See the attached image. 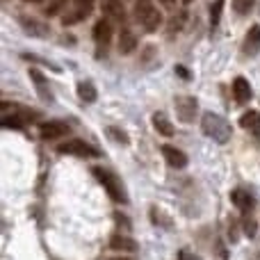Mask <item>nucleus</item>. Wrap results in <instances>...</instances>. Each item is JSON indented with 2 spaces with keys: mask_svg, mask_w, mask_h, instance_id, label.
I'll list each match as a JSON object with an SVG mask.
<instances>
[{
  "mask_svg": "<svg viewBox=\"0 0 260 260\" xmlns=\"http://www.w3.org/2000/svg\"><path fill=\"white\" fill-rule=\"evenodd\" d=\"M201 130L206 133V137H210L217 144H226L233 137V128L221 114L217 112H203L201 114Z\"/></svg>",
  "mask_w": 260,
  "mask_h": 260,
  "instance_id": "f257e3e1",
  "label": "nucleus"
},
{
  "mask_svg": "<svg viewBox=\"0 0 260 260\" xmlns=\"http://www.w3.org/2000/svg\"><path fill=\"white\" fill-rule=\"evenodd\" d=\"M135 18L142 23L146 32H155L157 27H160V21H162L160 12L153 7L151 0H137V7H135Z\"/></svg>",
  "mask_w": 260,
  "mask_h": 260,
  "instance_id": "f03ea898",
  "label": "nucleus"
},
{
  "mask_svg": "<svg viewBox=\"0 0 260 260\" xmlns=\"http://www.w3.org/2000/svg\"><path fill=\"white\" fill-rule=\"evenodd\" d=\"M94 174H96V178L101 180V185H103L105 189H108V194L114 199L117 203H128V197H126V189H123V183L117 178V176L112 174V171H105V169H94Z\"/></svg>",
  "mask_w": 260,
  "mask_h": 260,
  "instance_id": "7ed1b4c3",
  "label": "nucleus"
},
{
  "mask_svg": "<svg viewBox=\"0 0 260 260\" xmlns=\"http://www.w3.org/2000/svg\"><path fill=\"white\" fill-rule=\"evenodd\" d=\"M57 151L62 153V155H76V157H94V155H99V151H96L94 146H89L87 142H82V139H69V142L57 144Z\"/></svg>",
  "mask_w": 260,
  "mask_h": 260,
  "instance_id": "20e7f679",
  "label": "nucleus"
},
{
  "mask_svg": "<svg viewBox=\"0 0 260 260\" xmlns=\"http://www.w3.org/2000/svg\"><path fill=\"white\" fill-rule=\"evenodd\" d=\"M176 114H178V119L185 123L197 121V114H199L197 99H194V96H178V99H176Z\"/></svg>",
  "mask_w": 260,
  "mask_h": 260,
  "instance_id": "39448f33",
  "label": "nucleus"
},
{
  "mask_svg": "<svg viewBox=\"0 0 260 260\" xmlns=\"http://www.w3.org/2000/svg\"><path fill=\"white\" fill-rule=\"evenodd\" d=\"M30 80H32V87H35L37 96L46 103H53V91H50V82L46 80V76L37 69H30Z\"/></svg>",
  "mask_w": 260,
  "mask_h": 260,
  "instance_id": "423d86ee",
  "label": "nucleus"
},
{
  "mask_svg": "<svg viewBox=\"0 0 260 260\" xmlns=\"http://www.w3.org/2000/svg\"><path fill=\"white\" fill-rule=\"evenodd\" d=\"M112 21L110 18H101V21H96L94 25V41L101 46V48H108L110 41H112Z\"/></svg>",
  "mask_w": 260,
  "mask_h": 260,
  "instance_id": "0eeeda50",
  "label": "nucleus"
},
{
  "mask_svg": "<svg viewBox=\"0 0 260 260\" xmlns=\"http://www.w3.org/2000/svg\"><path fill=\"white\" fill-rule=\"evenodd\" d=\"M91 9H94V0H76V9H73L71 14H67V16L62 18L64 25H71V23L85 21V18L91 14Z\"/></svg>",
  "mask_w": 260,
  "mask_h": 260,
  "instance_id": "6e6552de",
  "label": "nucleus"
},
{
  "mask_svg": "<svg viewBox=\"0 0 260 260\" xmlns=\"http://www.w3.org/2000/svg\"><path fill=\"white\" fill-rule=\"evenodd\" d=\"M39 133H41V137L44 139L67 137L69 135V123H64V121H46V123H41Z\"/></svg>",
  "mask_w": 260,
  "mask_h": 260,
  "instance_id": "1a4fd4ad",
  "label": "nucleus"
},
{
  "mask_svg": "<svg viewBox=\"0 0 260 260\" xmlns=\"http://www.w3.org/2000/svg\"><path fill=\"white\" fill-rule=\"evenodd\" d=\"M162 155H165V160L169 162V167H174V169H183L185 165H187V157H185V153L180 151V148L176 146H162Z\"/></svg>",
  "mask_w": 260,
  "mask_h": 260,
  "instance_id": "9d476101",
  "label": "nucleus"
},
{
  "mask_svg": "<svg viewBox=\"0 0 260 260\" xmlns=\"http://www.w3.org/2000/svg\"><path fill=\"white\" fill-rule=\"evenodd\" d=\"M231 201H233V206H238V210H242L244 215H249V210L253 208V197L247 189H233V192H231Z\"/></svg>",
  "mask_w": 260,
  "mask_h": 260,
  "instance_id": "9b49d317",
  "label": "nucleus"
},
{
  "mask_svg": "<svg viewBox=\"0 0 260 260\" xmlns=\"http://www.w3.org/2000/svg\"><path fill=\"white\" fill-rule=\"evenodd\" d=\"M233 96L238 103H249L251 101V85H249L247 78H235L233 80Z\"/></svg>",
  "mask_w": 260,
  "mask_h": 260,
  "instance_id": "f8f14e48",
  "label": "nucleus"
},
{
  "mask_svg": "<svg viewBox=\"0 0 260 260\" xmlns=\"http://www.w3.org/2000/svg\"><path fill=\"white\" fill-rule=\"evenodd\" d=\"M240 126H242L244 130H249L253 137H260V112H256V110L244 112L242 119H240Z\"/></svg>",
  "mask_w": 260,
  "mask_h": 260,
  "instance_id": "ddd939ff",
  "label": "nucleus"
},
{
  "mask_svg": "<svg viewBox=\"0 0 260 260\" xmlns=\"http://www.w3.org/2000/svg\"><path fill=\"white\" fill-rule=\"evenodd\" d=\"M244 53L247 55L260 53V25H253L247 32V37H244Z\"/></svg>",
  "mask_w": 260,
  "mask_h": 260,
  "instance_id": "4468645a",
  "label": "nucleus"
},
{
  "mask_svg": "<svg viewBox=\"0 0 260 260\" xmlns=\"http://www.w3.org/2000/svg\"><path fill=\"white\" fill-rule=\"evenodd\" d=\"M110 249H117V251H137V242L130 240L128 235H112L110 238Z\"/></svg>",
  "mask_w": 260,
  "mask_h": 260,
  "instance_id": "2eb2a0df",
  "label": "nucleus"
},
{
  "mask_svg": "<svg viewBox=\"0 0 260 260\" xmlns=\"http://www.w3.org/2000/svg\"><path fill=\"white\" fill-rule=\"evenodd\" d=\"M78 99L82 103H94L99 99V91H96V87L89 80H82V82H78Z\"/></svg>",
  "mask_w": 260,
  "mask_h": 260,
  "instance_id": "dca6fc26",
  "label": "nucleus"
},
{
  "mask_svg": "<svg viewBox=\"0 0 260 260\" xmlns=\"http://www.w3.org/2000/svg\"><path fill=\"white\" fill-rule=\"evenodd\" d=\"M101 9H103L110 18H117V21L123 18V3L121 0H101Z\"/></svg>",
  "mask_w": 260,
  "mask_h": 260,
  "instance_id": "f3484780",
  "label": "nucleus"
},
{
  "mask_svg": "<svg viewBox=\"0 0 260 260\" xmlns=\"http://www.w3.org/2000/svg\"><path fill=\"white\" fill-rule=\"evenodd\" d=\"M153 126L160 135H165V137H171L174 135V126H171V121L167 119L165 112H155L153 114Z\"/></svg>",
  "mask_w": 260,
  "mask_h": 260,
  "instance_id": "a211bd4d",
  "label": "nucleus"
},
{
  "mask_svg": "<svg viewBox=\"0 0 260 260\" xmlns=\"http://www.w3.org/2000/svg\"><path fill=\"white\" fill-rule=\"evenodd\" d=\"M135 46H137V37H135L133 32L123 30V32H121V37H119V53H123V55L133 53Z\"/></svg>",
  "mask_w": 260,
  "mask_h": 260,
  "instance_id": "6ab92c4d",
  "label": "nucleus"
},
{
  "mask_svg": "<svg viewBox=\"0 0 260 260\" xmlns=\"http://www.w3.org/2000/svg\"><path fill=\"white\" fill-rule=\"evenodd\" d=\"M253 3H256V0H233L235 14H240V16H247V14L253 9Z\"/></svg>",
  "mask_w": 260,
  "mask_h": 260,
  "instance_id": "aec40b11",
  "label": "nucleus"
},
{
  "mask_svg": "<svg viewBox=\"0 0 260 260\" xmlns=\"http://www.w3.org/2000/svg\"><path fill=\"white\" fill-rule=\"evenodd\" d=\"M221 7H224V0H215V3H212V7H210V25H212V27L219 25Z\"/></svg>",
  "mask_w": 260,
  "mask_h": 260,
  "instance_id": "412c9836",
  "label": "nucleus"
},
{
  "mask_svg": "<svg viewBox=\"0 0 260 260\" xmlns=\"http://www.w3.org/2000/svg\"><path fill=\"white\" fill-rule=\"evenodd\" d=\"M242 229H244V235L247 238H256V233H258V224L251 219L249 215H244V219H242Z\"/></svg>",
  "mask_w": 260,
  "mask_h": 260,
  "instance_id": "4be33fe9",
  "label": "nucleus"
},
{
  "mask_svg": "<svg viewBox=\"0 0 260 260\" xmlns=\"http://www.w3.org/2000/svg\"><path fill=\"white\" fill-rule=\"evenodd\" d=\"M185 18H187V14H185V12H178V14H176V16L169 21V30H171V32H178L180 27L185 25Z\"/></svg>",
  "mask_w": 260,
  "mask_h": 260,
  "instance_id": "5701e85b",
  "label": "nucleus"
},
{
  "mask_svg": "<svg viewBox=\"0 0 260 260\" xmlns=\"http://www.w3.org/2000/svg\"><path fill=\"white\" fill-rule=\"evenodd\" d=\"M3 128H16V130H21L23 128V121H21V117H5L3 119Z\"/></svg>",
  "mask_w": 260,
  "mask_h": 260,
  "instance_id": "b1692460",
  "label": "nucleus"
},
{
  "mask_svg": "<svg viewBox=\"0 0 260 260\" xmlns=\"http://www.w3.org/2000/svg\"><path fill=\"white\" fill-rule=\"evenodd\" d=\"M64 3H67V0H53V3L48 5V9H46V14H48V16L59 14V12H62V7H64Z\"/></svg>",
  "mask_w": 260,
  "mask_h": 260,
  "instance_id": "393cba45",
  "label": "nucleus"
},
{
  "mask_svg": "<svg viewBox=\"0 0 260 260\" xmlns=\"http://www.w3.org/2000/svg\"><path fill=\"white\" fill-rule=\"evenodd\" d=\"M114 221H117V224L121 226V229H130V219H126V217H123L121 212H117V215H114Z\"/></svg>",
  "mask_w": 260,
  "mask_h": 260,
  "instance_id": "a878e982",
  "label": "nucleus"
},
{
  "mask_svg": "<svg viewBox=\"0 0 260 260\" xmlns=\"http://www.w3.org/2000/svg\"><path fill=\"white\" fill-rule=\"evenodd\" d=\"M108 135H117V142H121V144H126L128 142V137L121 133V130H117V128H108Z\"/></svg>",
  "mask_w": 260,
  "mask_h": 260,
  "instance_id": "bb28decb",
  "label": "nucleus"
},
{
  "mask_svg": "<svg viewBox=\"0 0 260 260\" xmlns=\"http://www.w3.org/2000/svg\"><path fill=\"white\" fill-rule=\"evenodd\" d=\"M178 260H199V258L189 251H178Z\"/></svg>",
  "mask_w": 260,
  "mask_h": 260,
  "instance_id": "cd10ccee",
  "label": "nucleus"
},
{
  "mask_svg": "<svg viewBox=\"0 0 260 260\" xmlns=\"http://www.w3.org/2000/svg\"><path fill=\"white\" fill-rule=\"evenodd\" d=\"M176 73H178V76H183V78H189V71H187V69H183V67L176 69Z\"/></svg>",
  "mask_w": 260,
  "mask_h": 260,
  "instance_id": "c85d7f7f",
  "label": "nucleus"
},
{
  "mask_svg": "<svg viewBox=\"0 0 260 260\" xmlns=\"http://www.w3.org/2000/svg\"><path fill=\"white\" fill-rule=\"evenodd\" d=\"M110 260H130V258H110Z\"/></svg>",
  "mask_w": 260,
  "mask_h": 260,
  "instance_id": "c756f323",
  "label": "nucleus"
},
{
  "mask_svg": "<svg viewBox=\"0 0 260 260\" xmlns=\"http://www.w3.org/2000/svg\"><path fill=\"white\" fill-rule=\"evenodd\" d=\"M162 3H167V5H171V3H174V0H162Z\"/></svg>",
  "mask_w": 260,
  "mask_h": 260,
  "instance_id": "7c9ffc66",
  "label": "nucleus"
},
{
  "mask_svg": "<svg viewBox=\"0 0 260 260\" xmlns=\"http://www.w3.org/2000/svg\"><path fill=\"white\" fill-rule=\"evenodd\" d=\"M183 3H185V5H187V3H192V0H183Z\"/></svg>",
  "mask_w": 260,
  "mask_h": 260,
  "instance_id": "2f4dec72",
  "label": "nucleus"
},
{
  "mask_svg": "<svg viewBox=\"0 0 260 260\" xmlns=\"http://www.w3.org/2000/svg\"><path fill=\"white\" fill-rule=\"evenodd\" d=\"M30 3H35V0H30Z\"/></svg>",
  "mask_w": 260,
  "mask_h": 260,
  "instance_id": "473e14b6",
  "label": "nucleus"
}]
</instances>
